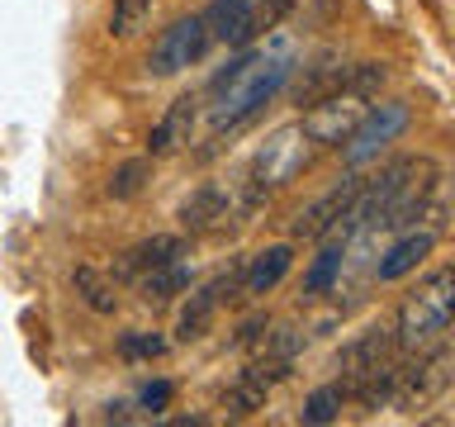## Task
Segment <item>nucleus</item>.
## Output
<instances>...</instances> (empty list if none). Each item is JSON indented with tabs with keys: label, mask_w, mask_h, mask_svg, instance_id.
I'll use <instances>...</instances> for the list:
<instances>
[{
	"label": "nucleus",
	"mask_w": 455,
	"mask_h": 427,
	"mask_svg": "<svg viewBox=\"0 0 455 427\" xmlns=\"http://www.w3.org/2000/svg\"><path fill=\"white\" fill-rule=\"evenodd\" d=\"M228 214V199H223V190L219 185H204L199 195H190L185 199V209H180V219H185V228H213Z\"/></svg>",
	"instance_id": "nucleus-16"
},
{
	"label": "nucleus",
	"mask_w": 455,
	"mask_h": 427,
	"mask_svg": "<svg viewBox=\"0 0 455 427\" xmlns=\"http://www.w3.org/2000/svg\"><path fill=\"white\" fill-rule=\"evenodd\" d=\"M237 285H242V270H228V276L209 280L204 290H195V294H190V304L180 309V323H176L180 342H190V337H204V327H209V318H213V309H219L223 299H233V290H237Z\"/></svg>",
	"instance_id": "nucleus-7"
},
{
	"label": "nucleus",
	"mask_w": 455,
	"mask_h": 427,
	"mask_svg": "<svg viewBox=\"0 0 455 427\" xmlns=\"http://www.w3.org/2000/svg\"><path fill=\"white\" fill-rule=\"evenodd\" d=\"M355 195H361V176H347L341 185H332L323 199H313V205L294 219V238H347V214L355 205Z\"/></svg>",
	"instance_id": "nucleus-6"
},
{
	"label": "nucleus",
	"mask_w": 455,
	"mask_h": 427,
	"mask_svg": "<svg viewBox=\"0 0 455 427\" xmlns=\"http://www.w3.org/2000/svg\"><path fill=\"white\" fill-rule=\"evenodd\" d=\"M171 256H180V238H171V233H156V238H148V242H138V247H128V252H124V262H119V276L138 280V276H148L152 266L171 262Z\"/></svg>",
	"instance_id": "nucleus-12"
},
{
	"label": "nucleus",
	"mask_w": 455,
	"mask_h": 427,
	"mask_svg": "<svg viewBox=\"0 0 455 427\" xmlns=\"http://www.w3.org/2000/svg\"><path fill=\"white\" fill-rule=\"evenodd\" d=\"M138 280H142V294L162 304V299H176V294H185V290H190V285H195V270L185 266L180 256H171V262L152 266L148 276H138Z\"/></svg>",
	"instance_id": "nucleus-14"
},
{
	"label": "nucleus",
	"mask_w": 455,
	"mask_h": 427,
	"mask_svg": "<svg viewBox=\"0 0 455 427\" xmlns=\"http://www.w3.org/2000/svg\"><path fill=\"white\" fill-rule=\"evenodd\" d=\"M308 142L313 138L304 133V124H290V128H280L261 152H256L251 176H247V205H261L275 185H284L299 166L308 162Z\"/></svg>",
	"instance_id": "nucleus-3"
},
{
	"label": "nucleus",
	"mask_w": 455,
	"mask_h": 427,
	"mask_svg": "<svg viewBox=\"0 0 455 427\" xmlns=\"http://www.w3.org/2000/svg\"><path fill=\"white\" fill-rule=\"evenodd\" d=\"M247 14H251V0H213V5L199 14L209 28V38H219V43H233L237 48V38H242V24H247Z\"/></svg>",
	"instance_id": "nucleus-15"
},
{
	"label": "nucleus",
	"mask_w": 455,
	"mask_h": 427,
	"mask_svg": "<svg viewBox=\"0 0 455 427\" xmlns=\"http://www.w3.org/2000/svg\"><path fill=\"white\" fill-rule=\"evenodd\" d=\"M119 351L133 361V356H162L166 351V342L156 337V333H124L119 337Z\"/></svg>",
	"instance_id": "nucleus-23"
},
{
	"label": "nucleus",
	"mask_w": 455,
	"mask_h": 427,
	"mask_svg": "<svg viewBox=\"0 0 455 427\" xmlns=\"http://www.w3.org/2000/svg\"><path fill=\"white\" fill-rule=\"evenodd\" d=\"M290 262H294V252L284 247H266V252H256L251 256V266L242 270V290L247 294H266V290H275V285L284 280V270H290Z\"/></svg>",
	"instance_id": "nucleus-11"
},
{
	"label": "nucleus",
	"mask_w": 455,
	"mask_h": 427,
	"mask_svg": "<svg viewBox=\"0 0 455 427\" xmlns=\"http://www.w3.org/2000/svg\"><path fill=\"white\" fill-rule=\"evenodd\" d=\"M432 247H436V233H408V238H398L389 252H384V262L375 266V276L379 280H403L408 270H418L427 256H432Z\"/></svg>",
	"instance_id": "nucleus-10"
},
{
	"label": "nucleus",
	"mask_w": 455,
	"mask_h": 427,
	"mask_svg": "<svg viewBox=\"0 0 455 427\" xmlns=\"http://www.w3.org/2000/svg\"><path fill=\"white\" fill-rule=\"evenodd\" d=\"M148 14H152V0H114V20H109V28H114L119 38H128L142 20H148Z\"/></svg>",
	"instance_id": "nucleus-22"
},
{
	"label": "nucleus",
	"mask_w": 455,
	"mask_h": 427,
	"mask_svg": "<svg viewBox=\"0 0 455 427\" xmlns=\"http://www.w3.org/2000/svg\"><path fill=\"white\" fill-rule=\"evenodd\" d=\"M408 128V105L403 100H389V105H379V109H370V114H361V124L347 133V148H341V162L347 166H361V162H370L384 142H394L398 133Z\"/></svg>",
	"instance_id": "nucleus-5"
},
{
	"label": "nucleus",
	"mask_w": 455,
	"mask_h": 427,
	"mask_svg": "<svg viewBox=\"0 0 455 427\" xmlns=\"http://www.w3.org/2000/svg\"><path fill=\"white\" fill-rule=\"evenodd\" d=\"M389 347H394V342H389V333H384V327H370V333H361V337H355L347 351H341V370H347L351 390H355L361 380H370L375 370H384V366L394 361V356H389Z\"/></svg>",
	"instance_id": "nucleus-8"
},
{
	"label": "nucleus",
	"mask_w": 455,
	"mask_h": 427,
	"mask_svg": "<svg viewBox=\"0 0 455 427\" xmlns=\"http://www.w3.org/2000/svg\"><path fill=\"white\" fill-rule=\"evenodd\" d=\"M341 399H347V390H341V384H323L318 394H308L304 423H332L337 413H341Z\"/></svg>",
	"instance_id": "nucleus-21"
},
{
	"label": "nucleus",
	"mask_w": 455,
	"mask_h": 427,
	"mask_svg": "<svg viewBox=\"0 0 455 427\" xmlns=\"http://www.w3.org/2000/svg\"><path fill=\"white\" fill-rule=\"evenodd\" d=\"M209 48V28L199 14H190V20H176L171 28H162L148 52V71L152 77H176V71H185L190 62H199Z\"/></svg>",
	"instance_id": "nucleus-4"
},
{
	"label": "nucleus",
	"mask_w": 455,
	"mask_h": 427,
	"mask_svg": "<svg viewBox=\"0 0 455 427\" xmlns=\"http://www.w3.org/2000/svg\"><path fill=\"white\" fill-rule=\"evenodd\" d=\"M71 280H76V294H81L95 313H114V299H119V294H114V280H109V276H100V270L81 266Z\"/></svg>",
	"instance_id": "nucleus-18"
},
{
	"label": "nucleus",
	"mask_w": 455,
	"mask_h": 427,
	"mask_svg": "<svg viewBox=\"0 0 455 427\" xmlns=\"http://www.w3.org/2000/svg\"><path fill=\"white\" fill-rule=\"evenodd\" d=\"M166 399H171V384H166V380H156V384H148V390H142V408L162 413V408H166Z\"/></svg>",
	"instance_id": "nucleus-24"
},
{
	"label": "nucleus",
	"mask_w": 455,
	"mask_h": 427,
	"mask_svg": "<svg viewBox=\"0 0 455 427\" xmlns=\"http://www.w3.org/2000/svg\"><path fill=\"white\" fill-rule=\"evenodd\" d=\"M148 176H152V162H148V157H133V162H124V166L109 176V195H114V199H133Z\"/></svg>",
	"instance_id": "nucleus-20"
},
{
	"label": "nucleus",
	"mask_w": 455,
	"mask_h": 427,
	"mask_svg": "<svg viewBox=\"0 0 455 427\" xmlns=\"http://www.w3.org/2000/svg\"><path fill=\"white\" fill-rule=\"evenodd\" d=\"M266 390H270V380L261 375V370H242V380L233 384V394H228V408L233 413H251V408H261L266 404Z\"/></svg>",
	"instance_id": "nucleus-19"
},
{
	"label": "nucleus",
	"mask_w": 455,
	"mask_h": 427,
	"mask_svg": "<svg viewBox=\"0 0 455 427\" xmlns=\"http://www.w3.org/2000/svg\"><path fill=\"white\" fill-rule=\"evenodd\" d=\"M451 327V270H436L422 294H412L398 313V347L427 351Z\"/></svg>",
	"instance_id": "nucleus-2"
},
{
	"label": "nucleus",
	"mask_w": 455,
	"mask_h": 427,
	"mask_svg": "<svg viewBox=\"0 0 455 427\" xmlns=\"http://www.w3.org/2000/svg\"><path fill=\"white\" fill-rule=\"evenodd\" d=\"M341 256H347V238L327 242V247L318 252V262H313L308 276H304V290L308 294H327V290H332V280H337V270H341Z\"/></svg>",
	"instance_id": "nucleus-17"
},
{
	"label": "nucleus",
	"mask_w": 455,
	"mask_h": 427,
	"mask_svg": "<svg viewBox=\"0 0 455 427\" xmlns=\"http://www.w3.org/2000/svg\"><path fill=\"white\" fill-rule=\"evenodd\" d=\"M195 133V95H180L176 105H166V114L152 124L148 133V152L152 157H166V152H180Z\"/></svg>",
	"instance_id": "nucleus-9"
},
{
	"label": "nucleus",
	"mask_w": 455,
	"mask_h": 427,
	"mask_svg": "<svg viewBox=\"0 0 455 427\" xmlns=\"http://www.w3.org/2000/svg\"><path fill=\"white\" fill-rule=\"evenodd\" d=\"M294 77V38H270L266 48L242 52L228 71L213 77V105L209 119L213 128H233L242 119H251L266 100H275Z\"/></svg>",
	"instance_id": "nucleus-1"
},
{
	"label": "nucleus",
	"mask_w": 455,
	"mask_h": 427,
	"mask_svg": "<svg viewBox=\"0 0 455 427\" xmlns=\"http://www.w3.org/2000/svg\"><path fill=\"white\" fill-rule=\"evenodd\" d=\"M341 81H347V67H341L332 52H323L318 62L308 67V77H299V85H294V100H299V105H318L323 95L341 91Z\"/></svg>",
	"instance_id": "nucleus-13"
}]
</instances>
